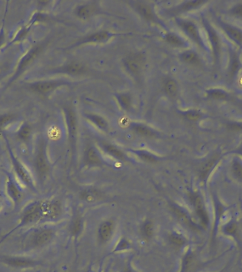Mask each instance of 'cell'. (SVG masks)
<instances>
[{"mask_svg":"<svg viewBox=\"0 0 242 272\" xmlns=\"http://www.w3.org/2000/svg\"><path fill=\"white\" fill-rule=\"evenodd\" d=\"M0 261L9 267L16 269L31 268L38 264V261L27 256H3Z\"/></svg>","mask_w":242,"mask_h":272,"instance_id":"6","label":"cell"},{"mask_svg":"<svg viewBox=\"0 0 242 272\" xmlns=\"http://www.w3.org/2000/svg\"><path fill=\"white\" fill-rule=\"evenodd\" d=\"M182 115L188 121H193V122L199 121L203 118L202 112L199 110H196V109L186 111V112H183Z\"/></svg>","mask_w":242,"mask_h":272,"instance_id":"35","label":"cell"},{"mask_svg":"<svg viewBox=\"0 0 242 272\" xmlns=\"http://www.w3.org/2000/svg\"><path fill=\"white\" fill-rule=\"evenodd\" d=\"M191 201L195 210L196 216L200 220L202 225L207 227L209 224L210 218L208 210L205 207L204 201L198 193H193L191 196Z\"/></svg>","mask_w":242,"mask_h":272,"instance_id":"7","label":"cell"},{"mask_svg":"<svg viewBox=\"0 0 242 272\" xmlns=\"http://www.w3.org/2000/svg\"><path fill=\"white\" fill-rule=\"evenodd\" d=\"M41 215L43 221H55L62 215V207L58 201L43 200L40 201Z\"/></svg>","mask_w":242,"mask_h":272,"instance_id":"3","label":"cell"},{"mask_svg":"<svg viewBox=\"0 0 242 272\" xmlns=\"http://www.w3.org/2000/svg\"><path fill=\"white\" fill-rule=\"evenodd\" d=\"M131 128L133 129V131L136 132V133L142 136L151 138V137L156 136V133L152 129L150 128L149 127H146V126L143 125V124H132Z\"/></svg>","mask_w":242,"mask_h":272,"instance_id":"26","label":"cell"},{"mask_svg":"<svg viewBox=\"0 0 242 272\" xmlns=\"http://www.w3.org/2000/svg\"><path fill=\"white\" fill-rule=\"evenodd\" d=\"M0 208H1V204H0Z\"/></svg>","mask_w":242,"mask_h":272,"instance_id":"50","label":"cell"},{"mask_svg":"<svg viewBox=\"0 0 242 272\" xmlns=\"http://www.w3.org/2000/svg\"><path fill=\"white\" fill-rule=\"evenodd\" d=\"M136 272L134 271V270H133V269L128 267V268H127L126 270H125V272Z\"/></svg>","mask_w":242,"mask_h":272,"instance_id":"48","label":"cell"},{"mask_svg":"<svg viewBox=\"0 0 242 272\" xmlns=\"http://www.w3.org/2000/svg\"><path fill=\"white\" fill-rule=\"evenodd\" d=\"M66 118H67V128L69 136L72 142L74 143L77 130V120L74 110L70 108L65 109Z\"/></svg>","mask_w":242,"mask_h":272,"instance_id":"13","label":"cell"},{"mask_svg":"<svg viewBox=\"0 0 242 272\" xmlns=\"http://www.w3.org/2000/svg\"><path fill=\"white\" fill-rule=\"evenodd\" d=\"M242 67V64L240 53L234 49L229 48L228 74L231 80H234L237 78Z\"/></svg>","mask_w":242,"mask_h":272,"instance_id":"10","label":"cell"},{"mask_svg":"<svg viewBox=\"0 0 242 272\" xmlns=\"http://www.w3.org/2000/svg\"><path fill=\"white\" fill-rule=\"evenodd\" d=\"M238 152L240 154L242 155V146L239 148Z\"/></svg>","mask_w":242,"mask_h":272,"instance_id":"49","label":"cell"},{"mask_svg":"<svg viewBox=\"0 0 242 272\" xmlns=\"http://www.w3.org/2000/svg\"><path fill=\"white\" fill-rule=\"evenodd\" d=\"M227 128L232 131H242V123H230V124H227Z\"/></svg>","mask_w":242,"mask_h":272,"instance_id":"45","label":"cell"},{"mask_svg":"<svg viewBox=\"0 0 242 272\" xmlns=\"http://www.w3.org/2000/svg\"><path fill=\"white\" fill-rule=\"evenodd\" d=\"M41 47H36L35 48H33V50H30V53L23 59L21 64H20L18 73H20V72H21V70L25 69V67H27V65H29V64L38 56V55L39 54L40 52H41Z\"/></svg>","mask_w":242,"mask_h":272,"instance_id":"28","label":"cell"},{"mask_svg":"<svg viewBox=\"0 0 242 272\" xmlns=\"http://www.w3.org/2000/svg\"><path fill=\"white\" fill-rule=\"evenodd\" d=\"M136 10L145 19L148 21H154L155 16H154V11L149 4L142 2H136L134 4Z\"/></svg>","mask_w":242,"mask_h":272,"instance_id":"19","label":"cell"},{"mask_svg":"<svg viewBox=\"0 0 242 272\" xmlns=\"http://www.w3.org/2000/svg\"><path fill=\"white\" fill-rule=\"evenodd\" d=\"M82 226H83V224H82V218L78 216V217L75 218L73 224H72L71 229H70L72 234L74 235V236H78L82 231Z\"/></svg>","mask_w":242,"mask_h":272,"instance_id":"39","label":"cell"},{"mask_svg":"<svg viewBox=\"0 0 242 272\" xmlns=\"http://www.w3.org/2000/svg\"><path fill=\"white\" fill-rule=\"evenodd\" d=\"M54 238V231L51 228H44L36 232L30 239V246L33 248L44 247Z\"/></svg>","mask_w":242,"mask_h":272,"instance_id":"8","label":"cell"},{"mask_svg":"<svg viewBox=\"0 0 242 272\" xmlns=\"http://www.w3.org/2000/svg\"><path fill=\"white\" fill-rule=\"evenodd\" d=\"M12 164H13L14 171H15L19 181L29 188L33 189L34 187L33 179H32L31 176L29 175L27 169L24 167V165L21 164L19 160L15 158L13 155H12Z\"/></svg>","mask_w":242,"mask_h":272,"instance_id":"9","label":"cell"},{"mask_svg":"<svg viewBox=\"0 0 242 272\" xmlns=\"http://www.w3.org/2000/svg\"><path fill=\"white\" fill-rule=\"evenodd\" d=\"M208 98L215 101H227L230 99V95L226 91L220 88L209 89L206 91Z\"/></svg>","mask_w":242,"mask_h":272,"instance_id":"21","label":"cell"},{"mask_svg":"<svg viewBox=\"0 0 242 272\" xmlns=\"http://www.w3.org/2000/svg\"><path fill=\"white\" fill-rule=\"evenodd\" d=\"M237 230H238V226H237V224L233 221L228 223L223 227L224 233L229 236H233L237 234Z\"/></svg>","mask_w":242,"mask_h":272,"instance_id":"41","label":"cell"},{"mask_svg":"<svg viewBox=\"0 0 242 272\" xmlns=\"http://www.w3.org/2000/svg\"><path fill=\"white\" fill-rule=\"evenodd\" d=\"M114 230V224L111 221H105L99 229V237L102 242H106L111 239Z\"/></svg>","mask_w":242,"mask_h":272,"instance_id":"18","label":"cell"},{"mask_svg":"<svg viewBox=\"0 0 242 272\" xmlns=\"http://www.w3.org/2000/svg\"><path fill=\"white\" fill-rule=\"evenodd\" d=\"M165 39L168 44L177 47H184L186 46V43L183 41V38L174 33H167L165 36Z\"/></svg>","mask_w":242,"mask_h":272,"instance_id":"31","label":"cell"},{"mask_svg":"<svg viewBox=\"0 0 242 272\" xmlns=\"http://www.w3.org/2000/svg\"><path fill=\"white\" fill-rule=\"evenodd\" d=\"M203 27L206 32L207 36L211 44V49H212V56H213L214 63L216 64H220V58H221L222 44L221 38L219 36L217 31L214 29L212 24L206 19L203 18Z\"/></svg>","mask_w":242,"mask_h":272,"instance_id":"1","label":"cell"},{"mask_svg":"<svg viewBox=\"0 0 242 272\" xmlns=\"http://www.w3.org/2000/svg\"><path fill=\"white\" fill-rule=\"evenodd\" d=\"M64 73L70 74V75H80L83 73L85 70V67L83 64L79 63H73V64H67L62 69Z\"/></svg>","mask_w":242,"mask_h":272,"instance_id":"29","label":"cell"},{"mask_svg":"<svg viewBox=\"0 0 242 272\" xmlns=\"http://www.w3.org/2000/svg\"><path fill=\"white\" fill-rule=\"evenodd\" d=\"M43 221L41 215L40 201L29 204L21 213L19 226L32 225Z\"/></svg>","mask_w":242,"mask_h":272,"instance_id":"2","label":"cell"},{"mask_svg":"<svg viewBox=\"0 0 242 272\" xmlns=\"http://www.w3.org/2000/svg\"><path fill=\"white\" fill-rule=\"evenodd\" d=\"M219 160H220V157L214 156L203 164L200 171V177L202 179H205L210 175L211 172L213 170L214 167L218 162Z\"/></svg>","mask_w":242,"mask_h":272,"instance_id":"23","label":"cell"},{"mask_svg":"<svg viewBox=\"0 0 242 272\" xmlns=\"http://www.w3.org/2000/svg\"><path fill=\"white\" fill-rule=\"evenodd\" d=\"M86 162L91 166H99L102 163V159L98 154L96 149L93 147H90L86 153Z\"/></svg>","mask_w":242,"mask_h":272,"instance_id":"24","label":"cell"},{"mask_svg":"<svg viewBox=\"0 0 242 272\" xmlns=\"http://www.w3.org/2000/svg\"><path fill=\"white\" fill-rule=\"evenodd\" d=\"M170 242L174 246H177L178 247H182L186 244V240L184 239L183 237L180 236L176 233H173L169 237Z\"/></svg>","mask_w":242,"mask_h":272,"instance_id":"43","label":"cell"},{"mask_svg":"<svg viewBox=\"0 0 242 272\" xmlns=\"http://www.w3.org/2000/svg\"><path fill=\"white\" fill-rule=\"evenodd\" d=\"M12 118H13V116H11V115H4V116H1L0 117V128L11 121Z\"/></svg>","mask_w":242,"mask_h":272,"instance_id":"46","label":"cell"},{"mask_svg":"<svg viewBox=\"0 0 242 272\" xmlns=\"http://www.w3.org/2000/svg\"><path fill=\"white\" fill-rule=\"evenodd\" d=\"M102 147L104 151L106 152L108 155H111L113 158L119 160H125V155L122 153L120 149L116 147V146L111 145L109 144H103Z\"/></svg>","mask_w":242,"mask_h":272,"instance_id":"27","label":"cell"},{"mask_svg":"<svg viewBox=\"0 0 242 272\" xmlns=\"http://www.w3.org/2000/svg\"><path fill=\"white\" fill-rule=\"evenodd\" d=\"M126 68L134 75H137L140 73L142 68V60L140 55H133L132 56L128 57L124 61Z\"/></svg>","mask_w":242,"mask_h":272,"instance_id":"15","label":"cell"},{"mask_svg":"<svg viewBox=\"0 0 242 272\" xmlns=\"http://www.w3.org/2000/svg\"><path fill=\"white\" fill-rule=\"evenodd\" d=\"M135 153L138 155L141 159L146 161V162H157V160H158L154 155L148 153V152L144 151V150H137V151H136Z\"/></svg>","mask_w":242,"mask_h":272,"instance_id":"42","label":"cell"},{"mask_svg":"<svg viewBox=\"0 0 242 272\" xmlns=\"http://www.w3.org/2000/svg\"><path fill=\"white\" fill-rule=\"evenodd\" d=\"M30 134H31L30 127L29 125H24L18 133V138L21 141H27L30 138Z\"/></svg>","mask_w":242,"mask_h":272,"instance_id":"40","label":"cell"},{"mask_svg":"<svg viewBox=\"0 0 242 272\" xmlns=\"http://www.w3.org/2000/svg\"><path fill=\"white\" fill-rule=\"evenodd\" d=\"M220 27L233 42L235 43L239 46H242V30L240 28L229 24V23L219 20Z\"/></svg>","mask_w":242,"mask_h":272,"instance_id":"11","label":"cell"},{"mask_svg":"<svg viewBox=\"0 0 242 272\" xmlns=\"http://www.w3.org/2000/svg\"><path fill=\"white\" fill-rule=\"evenodd\" d=\"M86 116L99 128L102 129V130H106L108 124H107L106 121L102 116H99V115L92 114V113H89V114L86 115Z\"/></svg>","mask_w":242,"mask_h":272,"instance_id":"33","label":"cell"},{"mask_svg":"<svg viewBox=\"0 0 242 272\" xmlns=\"http://www.w3.org/2000/svg\"><path fill=\"white\" fill-rule=\"evenodd\" d=\"M180 57L181 59L186 64H197L200 63V57L196 51L193 50H185L181 54Z\"/></svg>","mask_w":242,"mask_h":272,"instance_id":"25","label":"cell"},{"mask_svg":"<svg viewBox=\"0 0 242 272\" xmlns=\"http://www.w3.org/2000/svg\"><path fill=\"white\" fill-rule=\"evenodd\" d=\"M117 99L122 109H125V110L131 109L132 101L129 95L127 94H121V95H117Z\"/></svg>","mask_w":242,"mask_h":272,"instance_id":"38","label":"cell"},{"mask_svg":"<svg viewBox=\"0 0 242 272\" xmlns=\"http://www.w3.org/2000/svg\"><path fill=\"white\" fill-rule=\"evenodd\" d=\"M6 190H7L9 197L12 199L14 204L15 205H18L22 199L23 195L17 184L15 182V179L11 176H7Z\"/></svg>","mask_w":242,"mask_h":272,"instance_id":"12","label":"cell"},{"mask_svg":"<svg viewBox=\"0 0 242 272\" xmlns=\"http://www.w3.org/2000/svg\"><path fill=\"white\" fill-rule=\"evenodd\" d=\"M142 235L147 239H150L154 235V225L150 221H145L141 229Z\"/></svg>","mask_w":242,"mask_h":272,"instance_id":"37","label":"cell"},{"mask_svg":"<svg viewBox=\"0 0 242 272\" xmlns=\"http://www.w3.org/2000/svg\"><path fill=\"white\" fill-rule=\"evenodd\" d=\"M177 24L187 36L189 37L199 47L205 49V50L206 49V46L200 34L198 27L194 21H190V20L178 19Z\"/></svg>","mask_w":242,"mask_h":272,"instance_id":"4","label":"cell"},{"mask_svg":"<svg viewBox=\"0 0 242 272\" xmlns=\"http://www.w3.org/2000/svg\"><path fill=\"white\" fill-rule=\"evenodd\" d=\"M208 2L205 0H193V1H184L183 4L179 5L176 9L177 12H186L188 11L194 10V9H198L204 5Z\"/></svg>","mask_w":242,"mask_h":272,"instance_id":"22","label":"cell"},{"mask_svg":"<svg viewBox=\"0 0 242 272\" xmlns=\"http://www.w3.org/2000/svg\"><path fill=\"white\" fill-rule=\"evenodd\" d=\"M229 13L232 16L242 19V1L237 3L229 9Z\"/></svg>","mask_w":242,"mask_h":272,"instance_id":"44","label":"cell"},{"mask_svg":"<svg viewBox=\"0 0 242 272\" xmlns=\"http://www.w3.org/2000/svg\"><path fill=\"white\" fill-rule=\"evenodd\" d=\"M96 11V6L94 4H87L78 6L75 9V13L78 17L87 19L92 16Z\"/></svg>","mask_w":242,"mask_h":272,"instance_id":"20","label":"cell"},{"mask_svg":"<svg viewBox=\"0 0 242 272\" xmlns=\"http://www.w3.org/2000/svg\"><path fill=\"white\" fill-rule=\"evenodd\" d=\"M112 36H113V34L110 32H99L85 37L83 39H82V41H79L78 44L104 42V41H108Z\"/></svg>","mask_w":242,"mask_h":272,"instance_id":"16","label":"cell"},{"mask_svg":"<svg viewBox=\"0 0 242 272\" xmlns=\"http://www.w3.org/2000/svg\"><path fill=\"white\" fill-rule=\"evenodd\" d=\"M62 84L63 83L59 81H45V82H38L33 84L31 89L41 95H47L52 91L56 90L57 87H60Z\"/></svg>","mask_w":242,"mask_h":272,"instance_id":"14","label":"cell"},{"mask_svg":"<svg viewBox=\"0 0 242 272\" xmlns=\"http://www.w3.org/2000/svg\"><path fill=\"white\" fill-rule=\"evenodd\" d=\"M171 210L182 224L187 225L188 227H191V228H196V224L193 222L189 215L183 208L176 205H172L171 206Z\"/></svg>","mask_w":242,"mask_h":272,"instance_id":"17","label":"cell"},{"mask_svg":"<svg viewBox=\"0 0 242 272\" xmlns=\"http://www.w3.org/2000/svg\"><path fill=\"white\" fill-rule=\"evenodd\" d=\"M165 90L168 96L170 97H175L178 93V85L174 80H169L165 85Z\"/></svg>","mask_w":242,"mask_h":272,"instance_id":"36","label":"cell"},{"mask_svg":"<svg viewBox=\"0 0 242 272\" xmlns=\"http://www.w3.org/2000/svg\"><path fill=\"white\" fill-rule=\"evenodd\" d=\"M194 265H195V258L194 255L188 253L183 258L181 272H191L194 269Z\"/></svg>","mask_w":242,"mask_h":272,"instance_id":"32","label":"cell"},{"mask_svg":"<svg viewBox=\"0 0 242 272\" xmlns=\"http://www.w3.org/2000/svg\"><path fill=\"white\" fill-rule=\"evenodd\" d=\"M130 244L128 243V241L125 240H122L121 241L120 243L118 245L117 247H116V250H124L125 249L128 248Z\"/></svg>","mask_w":242,"mask_h":272,"instance_id":"47","label":"cell"},{"mask_svg":"<svg viewBox=\"0 0 242 272\" xmlns=\"http://www.w3.org/2000/svg\"><path fill=\"white\" fill-rule=\"evenodd\" d=\"M34 166L38 177L40 180H44L49 171V165L45 154V145L44 141H41L38 146L37 154L35 158Z\"/></svg>","mask_w":242,"mask_h":272,"instance_id":"5","label":"cell"},{"mask_svg":"<svg viewBox=\"0 0 242 272\" xmlns=\"http://www.w3.org/2000/svg\"><path fill=\"white\" fill-rule=\"evenodd\" d=\"M233 175L238 180H242V161L240 158H234L232 162Z\"/></svg>","mask_w":242,"mask_h":272,"instance_id":"34","label":"cell"},{"mask_svg":"<svg viewBox=\"0 0 242 272\" xmlns=\"http://www.w3.org/2000/svg\"><path fill=\"white\" fill-rule=\"evenodd\" d=\"M99 197H100V193L95 190H85L81 192V198L86 202H95Z\"/></svg>","mask_w":242,"mask_h":272,"instance_id":"30","label":"cell"}]
</instances>
